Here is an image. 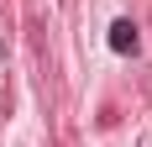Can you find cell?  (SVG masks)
Returning <instances> with one entry per match:
<instances>
[{"instance_id": "6da1fadb", "label": "cell", "mask_w": 152, "mask_h": 147, "mask_svg": "<svg viewBox=\"0 0 152 147\" xmlns=\"http://www.w3.org/2000/svg\"><path fill=\"white\" fill-rule=\"evenodd\" d=\"M110 47H115V53H137V26H131L126 16L110 26Z\"/></svg>"}]
</instances>
